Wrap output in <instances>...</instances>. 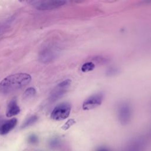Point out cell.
Masks as SVG:
<instances>
[{"instance_id": "6", "label": "cell", "mask_w": 151, "mask_h": 151, "mask_svg": "<svg viewBox=\"0 0 151 151\" xmlns=\"http://www.w3.org/2000/svg\"><path fill=\"white\" fill-rule=\"evenodd\" d=\"M104 95L101 93H98L88 97L83 103V109L86 110L93 109L100 106L103 100Z\"/></svg>"}, {"instance_id": "2", "label": "cell", "mask_w": 151, "mask_h": 151, "mask_svg": "<svg viewBox=\"0 0 151 151\" xmlns=\"http://www.w3.org/2000/svg\"><path fill=\"white\" fill-rule=\"evenodd\" d=\"M71 110V106L70 103H61L54 107L51 113V118L57 121L64 120L69 116Z\"/></svg>"}, {"instance_id": "3", "label": "cell", "mask_w": 151, "mask_h": 151, "mask_svg": "<svg viewBox=\"0 0 151 151\" xmlns=\"http://www.w3.org/2000/svg\"><path fill=\"white\" fill-rule=\"evenodd\" d=\"M34 6L40 11L51 10L58 8L64 6L66 4L65 1L51 0V1H30Z\"/></svg>"}, {"instance_id": "1", "label": "cell", "mask_w": 151, "mask_h": 151, "mask_svg": "<svg viewBox=\"0 0 151 151\" xmlns=\"http://www.w3.org/2000/svg\"><path fill=\"white\" fill-rule=\"evenodd\" d=\"M31 81V77L27 73H17L9 75L0 82V92L11 93L27 86Z\"/></svg>"}, {"instance_id": "15", "label": "cell", "mask_w": 151, "mask_h": 151, "mask_svg": "<svg viewBox=\"0 0 151 151\" xmlns=\"http://www.w3.org/2000/svg\"><path fill=\"white\" fill-rule=\"evenodd\" d=\"M38 142V138L35 134H32L28 137V142L32 144L36 143Z\"/></svg>"}, {"instance_id": "16", "label": "cell", "mask_w": 151, "mask_h": 151, "mask_svg": "<svg viewBox=\"0 0 151 151\" xmlns=\"http://www.w3.org/2000/svg\"><path fill=\"white\" fill-rule=\"evenodd\" d=\"M96 151H110V150L105 147H101L99 148Z\"/></svg>"}, {"instance_id": "5", "label": "cell", "mask_w": 151, "mask_h": 151, "mask_svg": "<svg viewBox=\"0 0 151 151\" xmlns=\"http://www.w3.org/2000/svg\"><path fill=\"white\" fill-rule=\"evenodd\" d=\"M117 115L118 119L122 124H128L130 121L132 116L130 105L126 102L121 103L117 108Z\"/></svg>"}, {"instance_id": "10", "label": "cell", "mask_w": 151, "mask_h": 151, "mask_svg": "<svg viewBox=\"0 0 151 151\" xmlns=\"http://www.w3.org/2000/svg\"><path fill=\"white\" fill-rule=\"evenodd\" d=\"M37 120H38V117L37 116L34 115V116H32L29 117L23 123V124L21 126V128L24 129V128H26L27 127H29V126L32 125L33 124H34L37 121Z\"/></svg>"}, {"instance_id": "9", "label": "cell", "mask_w": 151, "mask_h": 151, "mask_svg": "<svg viewBox=\"0 0 151 151\" xmlns=\"http://www.w3.org/2000/svg\"><path fill=\"white\" fill-rule=\"evenodd\" d=\"M19 112L20 108L17 104V100L15 99H13L8 104L6 111V116L8 117H11L17 115L19 113Z\"/></svg>"}, {"instance_id": "11", "label": "cell", "mask_w": 151, "mask_h": 151, "mask_svg": "<svg viewBox=\"0 0 151 151\" xmlns=\"http://www.w3.org/2000/svg\"><path fill=\"white\" fill-rule=\"evenodd\" d=\"M36 94V90L33 87H29L27 88L24 93V99H29L33 97Z\"/></svg>"}, {"instance_id": "7", "label": "cell", "mask_w": 151, "mask_h": 151, "mask_svg": "<svg viewBox=\"0 0 151 151\" xmlns=\"http://www.w3.org/2000/svg\"><path fill=\"white\" fill-rule=\"evenodd\" d=\"M58 51L53 47H48L42 50L39 54V60L42 63L52 61L57 56Z\"/></svg>"}, {"instance_id": "8", "label": "cell", "mask_w": 151, "mask_h": 151, "mask_svg": "<svg viewBox=\"0 0 151 151\" xmlns=\"http://www.w3.org/2000/svg\"><path fill=\"white\" fill-rule=\"evenodd\" d=\"M17 124V120L12 118L10 120L2 122L0 124V135H5L10 132Z\"/></svg>"}, {"instance_id": "14", "label": "cell", "mask_w": 151, "mask_h": 151, "mask_svg": "<svg viewBox=\"0 0 151 151\" xmlns=\"http://www.w3.org/2000/svg\"><path fill=\"white\" fill-rule=\"evenodd\" d=\"M8 26L6 24L0 23V37L6 32V31L8 29Z\"/></svg>"}, {"instance_id": "12", "label": "cell", "mask_w": 151, "mask_h": 151, "mask_svg": "<svg viewBox=\"0 0 151 151\" xmlns=\"http://www.w3.org/2000/svg\"><path fill=\"white\" fill-rule=\"evenodd\" d=\"M95 67V65L92 62H87L85 63L82 66H81V71L83 72H87L90 71L94 70Z\"/></svg>"}, {"instance_id": "4", "label": "cell", "mask_w": 151, "mask_h": 151, "mask_svg": "<svg viewBox=\"0 0 151 151\" xmlns=\"http://www.w3.org/2000/svg\"><path fill=\"white\" fill-rule=\"evenodd\" d=\"M71 83V81L70 79H66L60 83L51 91L50 95V100L54 102L62 97L70 87Z\"/></svg>"}, {"instance_id": "17", "label": "cell", "mask_w": 151, "mask_h": 151, "mask_svg": "<svg viewBox=\"0 0 151 151\" xmlns=\"http://www.w3.org/2000/svg\"><path fill=\"white\" fill-rule=\"evenodd\" d=\"M133 151H134V150H133Z\"/></svg>"}, {"instance_id": "13", "label": "cell", "mask_w": 151, "mask_h": 151, "mask_svg": "<svg viewBox=\"0 0 151 151\" xmlns=\"http://www.w3.org/2000/svg\"><path fill=\"white\" fill-rule=\"evenodd\" d=\"M74 123V120H72V119H70L68 121H67L62 127V129H64V130H67L68 129L70 128V127L71 126H72L73 124Z\"/></svg>"}]
</instances>
